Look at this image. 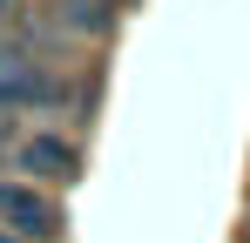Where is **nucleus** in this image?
Listing matches in <instances>:
<instances>
[{
    "instance_id": "1",
    "label": "nucleus",
    "mask_w": 250,
    "mask_h": 243,
    "mask_svg": "<svg viewBox=\"0 0 250 243\" xmlns=\"http://www.w3.org/2000/svg\"><path fill=\"white\" fill-rule=\"evenodd\" d=\"M41 101H54V81L41 75V61L21 47H0V108H41Z\"/></svg>"
},
{
    "instance_id": "2",
    "label": "nucleus",
    "mask_w": 250,
    "mask_h": 243,
    "mask_svg": "<svg viewBox=\"0 0 250 243\" xmlns=\"http://www.w3.org/2000/svg\"><path fill=\"white\" fill-rule=\"evenodd\" d=\"M0 230L7 237H47L54 230V202L34 182H0Z\"/></svg>"
},
{
    "instance_id": "3",
    "label": "nucleus",
    "mask_w": 250,
    "mask_h": 243,
    "mask_svg": "<svg viewBox=\"0 0 250 243\" xmlns=\"http://www.w3.org/2000/svg\"><path fill=\"white\" fill-rule=\"evenodd\" d=\"M14 156H21V169H27L34 182H68V176H75V142H68V135H27Z\"/></svg>"
},
{
    "instance_id": "4",
    "label": "nucleus",
    "mask_w": 250,
    "mask_h": 243,
    "mask_svg": "<svg viewBox=\"0 0 250 243\" xmlns=\"http://www.w3.org/2000/svg\"><path fill=\"white\" fill-rule=\"evenodd\" d=\"M47 7H54L61 34H82V40H102L115 27V0H47Z\"/></svg>"
},
{
    "instance_id": "5",
    "label": "nucleus",
    "mask_w": 250,
    "mask_h": 243,
    "mask_svg": "<svg viewBox=\"0 0 250 243\" xmlns=\"http://www.w3.org/2000/svg\"><path fill=\"white\" fill-rule=\"evenodd\" d=\"M0 156H14V115H0Z\"/></svg>"
},
{
    "instance_id": "6",
    "label": "nucleus",
    "mask_w": 250,
    "mask_h": 243,
    "mask_svg": "<svg viewBox=\"0 0 250 243\" xmlns=\"http://www.w3.org/2000/svg\"><path fill=\"white\" fill-rule=\"evenodd\" d=\"M0 243H21V237H7V230H0Z\"/></svg>"
}]
</instances>
